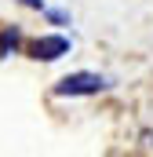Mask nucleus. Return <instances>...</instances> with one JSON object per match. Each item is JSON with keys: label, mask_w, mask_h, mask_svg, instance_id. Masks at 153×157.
Masks as SVG:
<instances>
[{"label": "nucleus", "mask_w": 153, "mask_h": 157, "mask_svg": "<svg viewBox=\"0 0 153 157\" xmlns=\"http://www.w3.org/2000/svg\"><path fill=\"white\" fill-rule=\"evenodd\" d=\"M106 88H110V80L102 77V73H88V70H80V73L62 77L51 91H55L58 99H76V95H99V91H106Z\"/></svg>", "instance_id": "obj_1"}, {"label": "nucleus", "mask_w": 153, "mask_h": 157, "mask_svg": "<svg viewBox=\"0 0 153 157\" xmlns=\"http://www.w3.org/2000/svg\"><path fill=\"white\" fill-rule=\"evenodd\" d=\"M62 55H69V37H62V33H44V37L29 40V59H37V62H55Z\"/></svg>", "instance_id": "obj_2"}, {"label": "nucleus", "mask_w": 153, "mask_h": 157, "mask_svg": "<svg viewBox=\"0 0 153 157\" xmlns=\"http://www.w3.org/2000/svg\"><path fill=\"white\" fill-rule=\"evenodd\" d=\"M18 44H22V29L18 26H4L0 29V59H11L18 51Z\"/></svg>", "instance_id": "obj_3"}, {"label": "nucleus", "mask_w": 153, "mask_h": 157, "mask_svg": "<svg viewBox=\"0 0 153 157\" xmlns=\"http://www.w3.org/2000/svg\"><path fill=\"white\" fill-rule=\"evenodd\" d=\"M44 15H47V22H55V26H66V22H69V11H47V7H44Z\"/></svg>", "instance_id": "obj_4"}, {"label": "nucleus", "mask_w": 153, "mask_h": 157, "mask_svg": "<svg viewBox=\"0 0 153 157\" xmlns=\"http://www.w3.org/2000/svg\"><path fill=\"white\" fill-rule=\"evenodd\" d=\"M26 7H33V11H44V0H22Z\"/></svg>", "instance_id": "obj_5"}]
</instances>
